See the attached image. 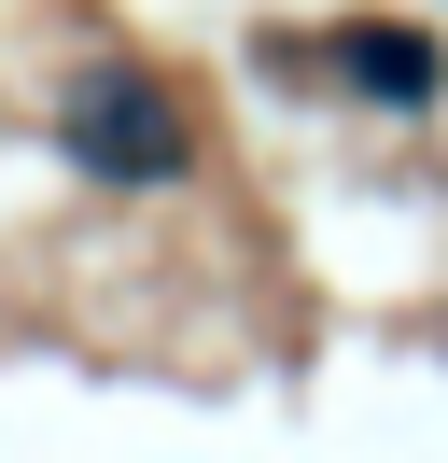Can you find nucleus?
Segmentation results:
<instances>
[{
    "instance_id": "f257e3e1",
    "label": "nucleus",
    "mask_w": 448,
    "mask_h": 463,
    "mask_svg": "<svg viewBox=\"0 0 448 463\" xmlns=\"http://www.w3.org/2000/svg\"><path fill=\"white\" fill-rule=\"evenodd\" d=\"M70 155L112 169V183H168V169H182V113H168L140 71H84V85H70Z\"/></svg>"
},
{
    "instance_id": "f03ea898",
    "label": "nucleus",
    "mask_w": 448,
    "mask_h": 463,
    "mask_svg": "<svg viewBox=\"0 0 448 463\" xmlns=\"http://www.w3.org/2000/svg\"><path fill=\"white\" fill-rule=\"evenodd\" d=\"M336 85H364V99H392V113H406V99H434L448 85V57H434V29H406V14H336Z\"/></svg>"
}]
</instances>
